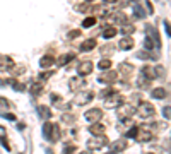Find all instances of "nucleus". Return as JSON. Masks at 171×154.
<instances>
[{"instance_id":"1","label":"nucleus","mask_w":171,"mask_h":154,"mask_svg":"<svg viewBox=\"0 0 171 154\" xmlns=\"http://www.w3.org/2000/svg\"><path fill=\"white\" fill-rule=\"evenodd\" d=\"M96 139H91L89 142H87V149L89 151H99V149H103V147H106L108 144H110V141H108V137L106 135H94Z\"/></svg>"},{"instance_id":"2","label":"nucleus","mask_w":171,"mask_h":154,"mask_svg":"<svg viewBox=\"0 0 171 154\" xmlns=\"http://www.w3.org/2000/svg\"><path fill=\"white\" fill-rule=\"evenodd\" d=\"M123 96L122 94H116V93H111L110 96L104 98V106L106 108H118V106L123 105Z\"/></svg>"},{"instance_id":"3","label":"nucleus","mask_w":171,"mask_h":154,"mask_svg":"<svg viewBox=\"0 0 171 154\" xmlns=\"http://www.w3.org/2000/svg\"><path fill=\"white\" fill-rule=\"evenodd\" d=\"M93 98H94V94L91 93V91H84V93H79L77 96L74 98V105H77V106H84V105H87V103L93 101Z\"/></svg>"},{"instance_id":"4","label":"nucleus","mask_w":171,"mask_h":154,"mask_svg":"<svg viewBox=\"0 0 171 154\" xmlns=\"http://www.w3.org/2000/svg\"><path fill=\"white\" fill-rule=\"evenodd\" d=\"M156 113L154 106L151 105V103H140L139 106V115L142 116V118H149V116H152Z\"/></svg>"},{"instance_id":"5","label":"nucleus","mask_w":171,"mask_h":154,"mask_svg":"<svg viewBox=\"0 0 171 154\" xmlns=\"http://www.w3.org/2000/svg\"><path fill=\"white\" fill-rule=\"evenodd\" d=\"M116 79H118V72H116V70H110V69H106V70L99 75V82H106V84L115 82Z\"/></svg>"},{"instance_id":"6","label":"nucleus","mask_w":171,"mask_h":154,"mask_svg":"<svg viewBox=\"0 0 171 154\" xmlns=\"http://www.w3.org/2000/svg\"><path fill=\"white\" fill-rule=\"evenodd\" d=\"M145 34H147V38H151L152 41H154V45L158 46H161V38H159V33H158V29H154L152 26H145Z\"/></svg>"},{"instance_id":"7","label":"nucleus","mask_w":171,"mask_h":154,"mask_svg":"<svg viewBox=\"0 0 171 154\" xmlns=\"http://www.w3.org/2000/svg\"><path fill=\"white\" fill-rule=\"evenodd\" d=\"M108 146H110V144H108ZM127 146H128L127 139H118L116 142H113V144L110 146V151L111 152H123L127 149Z\"/></svg>"},{"instance_id":"8","label":"nucleus","mask_w":171,"mask_h":154,"mask_svg":"<svg viewBox=\"0 0 171 154\" xmlns=\"http://www.w3.org/2000/svg\"><path fill=\"white\" fill-rule=\"evenodd\" d=\"M86 120H89V122H99L101 116H103V111H101L99 108H93L89 110V111H86Z\"/></svg>"},{"instance_id":"9","label":"nucleus","mask_w":171,"mask_h":154,"mask_svg":"<svg viewBox=\"0 0 171 154\" xmlns=\"http://www.w3.org/2000/svg\"><path fill=\"white\" fill-rule=\"evenodd\" d=\"M93 69H94L93 62H82V64H79L77 72H79V75H87L93 72Z\"/></svg>"},{"instance_id":"10","label":"nucleus","mask_w":171,"mask_h":154,"mask_svg":"<svg viewBox=\"0 0 171 154\" xmlns=\"http://www.w3.org/2000/svg\"><path fill=\"white\" fill-rule=\"evenodd\" d=\"M14 67V60L10 57H0V72H7Z\"/></svg>"},{"instance_id":"11","label":"nucleus","mask_w":171,"mask_h":154,"mask_svg":"<svg viewBox=\"0 0 171 154\" xmlns=\"http://www.w3.org/2000/svg\"><path fill=\"white\" fill-rule=\"evenodd\" d=\"M118 48L120 50H132L133 48V39L130 38V36L122 38V39H120V43H118Z\"/></svg>"},{"instance_id":"12","label":"nucleus","mask_w":171,"mask_h":154,"mask_svg":"<svg viewBox=\"0 0 171 154\" xmlns=\"http://www.w3.org/2000/svg\"><path fill=\"white\" fill-rule=\"evenodd\" d=\"M48 139L52 142H57L60 139V127L57 123H52V128H50V134H48Z\"/></svg>"},{"instance_id":"13","label":"nucleus","mask_w":171,"mask_h":154,"mask_svg":"<svg viewBox=\"0 0 171 154\" xmlns=\"http://www.w3.org/2000/svg\"><path fill=\"white\" fill-rule=\"evenodd\" d=\"M53 64H55V58H53L52 55H45V57L39 58V67L41 69H48V67H52Z\"/></svg>"},{"instance_id":"14","label":"nucleus","mask_w":171,"mask_h":154,"mask_svg":"<svg viewBox=\"0 0 171 154\" xmlns=\"http://www.w3.org/2000/svg\"><path fill=\"white\" fill-rule=\"evenodd\" d=\"M137 141L139 142H149V141H152V132H149V130H139L137 132Z\"/></svg>"},{"instance_id":"15","label":"nucleus","mask_w":171,"mask_h":154,"mask_svg":"<svg viewBox=\"0 0 171 154\" xmlns=\"http://www.w3.org/2000/svg\"><path fill=\"white\" fill-rule=\"evenodd\" d=\"M89 132L93 135H101V134H104V125L99 122H93V125L89 127Z\"/></svg>"},{"instance_id":"16","label":"nucleus","mask_w":171,"mask_h":154,"mask_svg":"<svg viewBox=\"0 0 171 154\" xmlns=\"http://www.w3.org/2000/svg\"><path fill=\"white\" fill-rule=\"evenodd\" d=\"M151 96L154 98V100H164V98L168 96V91H166L164 87H158V89H152Z\"/></svg>"},{"instance_id":"17","label":"nucleus","mask_w":171,"mask_h":154,"mask_svg":"<svg viewBox=\"0 0 171 154\" xmlns=\"http://www.w3.org/2000/svg\"><path fill=\"white\" fill-rule=\"evenodd\" d=\"M133 113H135V108H133V106H130V105H127V106H123L122 111H120V118L125 120V118H128V116H132Z\"/></svg>"},{"instance_id":"18","label":"nucleus","mask_w":171,"mask_h":154,"mask_svg":"<svg viewBox=\"0 0 171 154\" xmlns=\"http://www.w3.org/2000/svg\"><path fill=\"white\" fill-rule=\"evenodd\" d=\"M38 115L41 116V118H45V120H48L50 116H52V110L48 108V106H45V105H41V106H38Z\"/></svg>"},{"instance_id":"19","label":"nucleus","mask_w":171,"mask_h":154,"mask_svg":"<svg viewBox=\"0 0 171 154\" xmlns=\"http://www.w3.org/2000/svg\"><path fill=\"white\" fill-rule=\"evenodd\" d=\"M96 39H86L84 43L81 45V51H91V50H94L96 48Z\"/></svg>"},{"instance_id":"20","label":"nucleus","mask_w":171,"mask_h":154,"mask_svg":"<svg viewBox=\"0 0 171 154\" xmlns=\"http://www.w3.org/2000/svg\"><path fill=\"white\" fill-rule=\"evenodd\" d=\"M113 21H115V24H127L128 17H127L123 12H115L113 14Z\"/></svg>"},{"instance_id":"21","label":"nucleus","mask_w":171,"mask_h":154,"mask_svg":"<svg viewBox=\"0 0 171 154\" xmlns=\"http://www.w3.org/2000/svg\"><path fill=\"white\" fill-rule=\"evenodd\" d=\"M115 34H116V29L113 28V26H106V28H103V38L111 39Z\"/></svg>"},{"instance_id":"22","label":"nucleus","mask_w":171,"mask_h":154,"mask_svg":"<svg viewBox=\"0 0 171 154\" xmlns=\"http://www.w3.org/2000/svg\"><path fill=\"white\" fill-rule=\"evenodd\" d=\"M118 69L122 70V74H123V75H132V70H133V67H132L130 64H127V62L120 64V65H118Z\"/></svg>"},{"instance_id":"23","label":"nucleus","mask_w":171,"mask_h":154,"mask_svg":"<svg viewBox=\"0 0 171 154\" xmlns=\"http://www.w3.org/2000/svg\"><path fill=\"white\" fill-rule=\"evenodd\" d=\"M140 70H142L144 77H147V79H151V80L156 79V74H154V69H152V67H147V65H145V67H142Z\"/></svg>"},{"instance_id":"24","label":"nucleus","mask_w":171,"mask_h":154,"mask_svg":"<svg viewBox=\"0 0 171 154\" xmlns=\"http://www.w3.org/2000/svg\"><path fill=\"white\" fill-rule=\"evenodd\" d=\"M139 87L140 89H149L151 87V79H147V77H144L142 74H140V77H139Z\"/></svg>"},{"instance_id":"25","label":"nucleus","mask_w":171,"mask_h":154,"mask_svg":"<svg viewBox=\"0 0 171 154\" xmlns=\"http://www.w3.org/2000/svg\"><path fill=\"white\" fill-rule=\"evenodd\" d=\"M133 14H135V17H139V19L145 17V12H144L142 7L139 5V2H133Z\"/></svg>"},{"instance_id":"26","label":"nucleus","mask_w":171,"mask_h":154,"mask_svg":"<svg viewBox=\"0 0 171 154\" xmlns=\"http://www.w3.org/2000/svg\"><path fill=\"white\" fill-rule=\"evenodd\" d=\"M75 55L74 53H67V55H62L60 58H58V65H67L70 60H74Z\"/></svg>"},{"instance_id":"27","label":"nucleus","mask_w":171,"mask_h":154,"mask_svg":"<svg viewBox=\"0 0 171 154\" xmlns=\"http://www.w3.org/2000/svg\"><path fill=\"white\" fill-rule=\"evenodd\" d=\"M41 91H43V84L41 82H34L31 86V94H33V96H39Z\"/></svg>"},{"instance_id":"28","label":"nucleus","mask_w":171,"mask_h":154,"mask_svg":"<svg viewBox=\"0 0 171 154\" xmlns=\"http://www.w3.org/2000/svg\"><path fill=\"white\" fill-rule=\"evenodd\" d=\"M137 58H140V60H149V58H156L152 53H149V51H137V55H135Z\"/></svg>"},{"instance_id":"29","label":"nucleus","mask_w":171,"mask_h":154,"mask_svg":"<svg viewBox=\"0 0 171 154\" xmlns=\"http://www.w3.org/2000/svg\"><path fill=\"white\" fill-rule=\"evenodd\" d=\"M82 84H84V80H82V79H75V77H74V79H70V89H72V91H74V89H79Z\"/></svg>"},{"instance_id":"30","label":"nucleus","mask_w":171,"mask_h":154,"mask_svg":"<svg viewBox=\"0 0 171 154\" xmlns=\"http://www.w3.org/2000/svg\"><path fill=\"white\" fill-rule=\"evenodd\" d=\"M96 24V17H86L84 21H82V28H91V26H94Z\"/></svg>"},{"instance_id":"31","label":"nucleus","mask_w":171,"mask_h":154,"mask_svg":"<svg viewBox=\"0 0 171 154\" xmlns=\"http://www.w3.org/2000/svg\"><path fill=\"white\" fill-rule=\"evenodd\" d=\"M120 31H122V33H123V34H125V36H128V34H132V33L135 31V28H133L132 24H130V26H128V24H123V28L120 29Z\"/></svg>"},{"instance_id":"32","label":"nucleus","mask_w":171,"mask_h":154,"mask_svg":"<svg viewBox=\"0 0 171 154\" xmlns=\"http://www.w3.org/2000/svg\"><path fill=\"white\" fill-rule=\"evenodd\" d=\"M98 65H99V69H101V70H106V69H111V60L104 58V60H101Z\"/></svg>"},{"instance_id":"33","label":"nucleus","mask_w":171,"mask_h":154,"mask_svg":"<svg viewBox=\"0 0 171 154\" xmlns=\"http://www.w3.org/2000/svg\"><path fill=\"white\" fill-rule=\"evenodd\" d=\"M10 86H12V89H14V91H24V86H23V84H19L16 79L10 80Z\"/></svg>"},{"instance_id":"34","label":"nucleus","mask_w":171,"mask_h":154,"mask_svg":"<svg viewBox=\"0 0 171 154\" xmlns=\"http://www.w3.org/2000/svg\"><path fill=\"white\" fill-rule=\"evenodd\" d=\"M50 128H52V122H48V120H46V122H45V125H43V135H45V139H48Z\"/></svg>"},{"instance_id":"35","label":"nucleus","mask_w":171,"mask_h":154,"mask_svg":"<svg viewBox=\"0 0 171 154\" xmlns=\"http://www.w3.org/2000/svg\"><path fill=\"white\" fill-rule=\"evenodd\" d=\"M144 46H145V50H152L154 48V41H152L151 38H147V36H145V39H144Z\"/></svg>"},{"instance_id":"36","label":"nucleus","mask_w":171,"mask_h":154,"mask_svg":"<svg viewBox=\"0 0 171 154\" xmlns=\"http://www.w3.org/2000/svg\"><path fill=\"white\" fill-rule=\"evenodd\" d=\"M0 144H2V147L5 149V151H10V146H9V142H7L5 135H0Z\"/></svg>"},{"instance_id":"37","label":"nucleus","mask_w":171,"mask_h":154,"mask_svg":"<svg viewBox=\"0 0 171 154\" xmlns=\"http://www.w3.org/2000/svg\"><path fill=\"white\" fill-rule=\"evenodd\" d=\"M137 132H139V127H132V128H130V130H128V134H127V137H132V139H135L137 137Z\"/></svg>"},{"instance_id":"38","label":"nucleus","mask_w":171,"mask_h":154,"mask_svg":"<svg viewBox=\"0 0 171 154\" xmlns=\"http://www.w3.org/2000/svg\"><path fill=\"white\" fill-rule=\"evenodd\" d=\"M163 116L171 120V106H164V108H163Z\"/></svg>"},{"instance_id":"39","label":"nucleus","mask_w":171,"mask_h":154,"mask_svg":"<svg viewBox=\"0 0 171 154\" xmlns=\"http://www.w3.org/2000/svg\"><path fill=\"white\" fill-rule=\"evenodd\" d=\"M154 74H156V77H163L164 75V69L159 65V67H154Z\"/></svg>"},{"instance_id":"40","label":"nucleus","mask_w":171,"mask_h":154,"mask_svg":"<svg viewBox=\"0 0 171 154\" xmlns=\"http://www.w3.org/2000/svg\"><path fill=\"white\" fill-rule=\"evenodd\" d=\"M62 120H63V122H67V123H72L75 120V116L74 115H63V116H62Z\"/></svg>"},{"instance_id":"41","label":"nucleus","mask_w":171,"mask_h":154,"mask_svg":"<svg viewBox=\"0 0 171 154\" xmlns=\"http://www.w3.org/2000/svg\"><path fill=\"white\" fill-rule=\"evenodd\" d=\"M0 106H2V108H9V106H10V103L7 101L5 98H2V96H0Z\"/></svg>"},{"instance_id":"42","label":"nucleus","mask_w":171,"mask_h":154,"mask_svg":"<svg viewBox=\"0 0 171 154\" xmlns=\"http://www.w3.org/2000/svg\"><path fill=\"white\" fill-rule=\"evenodd\" d=\"M145 7H147L149 14H154V7H152V3L149 2V0H145Z\"/></svg>"},{"instance_id":"43","label":"nucleus","mask_w":171,"mask_h":154,"mask_svg":"<svg viewBox=\"0 0 171 154\" xmlns=\"http://www.w3.org/2000/svg\"><path fill=\"white\" fill-rule=\"evenodd\" d=\"M111 93H115L113 89H106V91H101V98H106V96H110Z\"/></svg>"},{"instance_id":"44","label":"nucleus","mask_w":171,"mask_h":154,"mask_svg":"<svg viewBox=\"0 0 171 154\" xmlns=\"http://www.w3.org/2000/svg\"><path fill=\"white\" fill-rule=\"evenodd\" d=\"M2 116H3V118H7V120H16V116H14L12 113H2Z\"/></svg>"},{"instance_id":"45","label":"nucleus","mask_w":171,"mask_h":154,"mask_svg":"<svg viewBox=\"0 0 171 154\" xmlns=\"http://www.w3.org/2000/svg\"><path fill=\"white\" fill-rule=\"evenodd\" d=\"M164 28H166V33H168V36H171V24L168 21H164Z\"/></svg>"},{"instance_id":"46","label":"nucleus","mask_w":171,"mask_h":154,"mask_svg":"<svg viewBox=\"0 0 171 154\" xmlns=\"http://www.w3.org/2000/svg\"><path fill=\"white\" fill-rule=\"evenodd\" d=\"M79 34H81V31H70L68 33V38H77Z\"/></svg>"},{"instance_id":"47","label":"nucleus","mask_w":171,"mask_h":154,"mask_svg":"<svg viewBox=\"0 0 171 154\" xmlns=\"http://www.w3.org/2000/svg\"><path fill=\"white\" fill-rule=\"evenodd\" d=\"M72 151H75L74 146H65V152H72Z\"/></svg>"},{"instance_id":"48","label":"nucleus","mask_w":171,"mask_h":154,"mask_svg":"<svg viewBox=\"0 0 171 154\" xmlns=\"http://www.w3.org/2000/svg\"><path fill=\"white\" fill-rule=\"evenodd\" d=\"M58 100H60V96L53 93V94H52V101H53V103H58Z\"/></svg>"},{"instance_id":"49","label":"nucleus","mask_w":171,"mask_h":154,"mask_svg":"<svg viewBox=\"0 0 171 154\" xmlns=\"http://www.w3.org/2000/svg\"><path fill=\"white\" fill-rule=\"evenodd\" d=\"M24 72V69L23 67H16V70H14V74H23Z\"/></svg>"},{"instance_id":"50","label":"nucleus","mask_w":171,"mask_h":154,"mask_svg":"<svg viewBox=\"0 0 171 154\" xmlns=\"http://www.w3.org/2000/svg\"><path fill=\"white\" fill-rule=\"evenodd\" d=\"M17 130H24V123H17Z\"/></svg>"},{"instance_id":"51","label":"nucleus","mask_w":171,"mask_h":154,"mask_svg":"<svg viewBox=\"0 0 171 154\" xmlns=\"http://www.w3.org/2000/svg\"><path fill=\"white\" fill-rule=\"evenodd\" d=\"M104 2H108V3H115L116 0H104Z\"/></svg>"},{"instance_id":"52","label":"nucleus","mask_w":171,"mask_h":154,"mask_svg":"<svg viewBox=\"0 0 171 154\" xmlns=\"http://www.w3.org/2000/svg\"><path fill=\"white\" fill-rule=\"evenodd\" d=\"M132 2H139V0H132Z\"/></svg>"},{"instance_id":"53","label":"nucleus","mask_w":171,"mask_h":154,"mask_svg":"<svg viewBox=\"0 0 171 154\" xmlns=\"http://www.w3.org/2000/svg\"><path fill=\"white\" fill-rule=\"evenodd\" d=\"M87 2H93V0H87Z\"/></svg>"}]
</instances>
